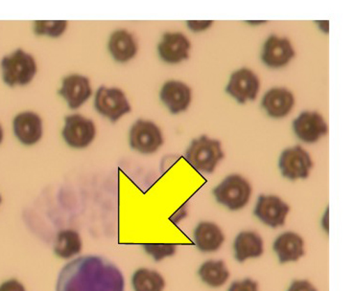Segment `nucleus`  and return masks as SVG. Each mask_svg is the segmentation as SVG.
Returning a JSON list of instances; mask_svg holds the SVG:
<instances>
[{"instance_id":"f257e3e1","label":"nucleus","mask_w":357,"mask_h":291,"mask_svg":"<svg viewBox=\"0 0 357 291\" xmlns=\"http://www.w3.org/2000/svg\"><path fill=\"white\" fill-rule=\"evenodd\" d=\"M123 274L100 256H83L66 264L59 274L56 291H124Z\"/></svg>"},{"instance_id":"f03ea898","label":"nucleus","mask_w":357,"mask_h":291,"mask_svg":"<svg viewBox=\"0 0 357 291\" xmlns=\"http://www.w3.org/2000/svg\"><path fill=\"white\" fill-rule=\"evenodd\" d=\"M0 68L2 81L9 88L28 86L34 80L38 71L36 58L20 48L4 56L0 63Z\"/></svg>"},{"instance_id":"7ed1b4c3","label":"nucleus","mask_w":357,"mask_h":291,"mask_svg":"<svg viewBox=\"0 0 357 291\" xmlns=\"http://www.w3.org/2000/svg\"><path fill=\"white\" fill-rule=\"evenodd\" d=\"M185 157L191 167L198 172L208 175L215 171L225 155L219 140L201 135L190 142Z\"/></svg>"},{"instance_id":"20e7f679","label":"nucleus","mask_w":357,"mask_h":291,"mask_svg":"<svg viewBox=\"0 0 357 291\" xmlns=\"http://www.w3.org/2000/svg\"><path fill=\"white\" fill-rule=\"evenodd\" d=\"M252 186L241 175H227L213 190L216 203L229 211H239L246 207L252 196Z\"/></svg>"},{"instance_id":"39448f33","label":"nucleus","mask_w":357,"mask_h":291,"mask_svg":"<svg viewBox=\"0 0 357 291\" xmlns=\"http://www.w3.org/2000/svg\"><path fill=\"white\" fill-rule=\"evenodd\" d=\"M94 109L113 124L132 111L131 104L123 91L107 86H100L96 91Z\"/></svg>"},{"instance_id":"423d86ee","label":"nucleus","mask_w":357,"mask_h":291,"mask_svg":"<svg viewBox=\"0 0 357 291\" xmlns=\"http://www.w3.org/2000/svg\"><path fill=\"white\" fill-rule=\"evenodd\" d=\"M129 145L132 150L142 155H153L163 145L162 129L149 120H137L129 130Z\"/></svg>"},{"instance_id":"0eeeda50","label":"nucleus","mask_w":357,"mask_h":291,"mask_svg":"<svg viewBox=\"0 0 357 291\" xmlns=\"http://www.w3.org/2000/svg\"><path fill=\"white\" fill-rule=\"evenodd\" d=\"M96 124L93 120L84 115L70 114L65 117L62 129L63 141L68 147L75 150H83L89 147L96 137Z\"/></svg>"},{"instance_id":"6e6552de","label":"nucleus","mask_w":357,"mask_h":291,"mask_svg":"<svg viewBox=\"0 0 357 291\" xmlns=\"http://www.w3.org/2000/svg\"><path fill=\"white\" fill-rule=\"evenodd\" d=\"M278 166L282 175L287 180H307L312 170L313 161L307 150L296 145L282 150Z\"/></svg>"},{"instance_id":"1a4fd4ad","label":"nucleus","mask_w":357,"mask_h":291,"mask_svg":"<svg viewBox=\"0 0 357 291\" xmlns=\"http://www.w3.org/2000/svg\"><path fill=\"white\" fill-rule=\"evenodd\" d=\"M259 89V76L251 69L243 68L231 74L225 91L237 103L245 104L257 99Z\"/></svg>"},{"instance_id":"9d476101","label":"nucleus","mask_w":357,"mask_h":291,"mask_svg":"<svg viewBox=\"0 0 357 291\" xmlns=\"http://www.w3.org/2000/svg\"><path fill=\"white\" fill-rule=\"evenodd\" d=\"M289 212L290 206L275 195H260L254 209L256 218L271 228L284 226Z\"/></svg>"},{"instance_id":"9b49d317","label":"nucleus","mask_w":357,"mask_h":291,"mask_svg":"<svg viewBox=\"0 0 357 291\" xmlns=\"http://www.w3.org/2000/svg\"><path fill=\"white\" fill-rule=\"evenodd\" d=\"M295 57V50L287 38L271 35L262 46L261 58L264 65L272 69L284 68Z\"/></svg>"},{"instance_id":"f8f14e48","label":"nucleus","mask_w":357,"mask_h":291,"mask_svg":"<svg viewBox=\"0 0 357 291\" xmlns=\"http://www.w3.org/2000/svg\"><path fill=\"white\" fill-rule=\"evenodd\" d=\"M58 94L65 100L70 109L75 111L93 95L91 81L88 77L80 74H70L63 77Z\"/></svg>"},{"instance_id":"ddd939ff","label":"nucleus","mask_w":357,"mask_h":291,"mask_svg":"<svg viewBox=\"0 0 357 291\" xmlns=\"http://www.w3.org/2000/svg\"><path fill=\"white\" fill-rule=\"evenodd\" d=\"M298 139L307 144H314L328 132V125L323 115L317 111H303L292 123Z\"/></svg>"},{"instance_id":"4468645a","label":"nucleus","mask_w":357,"mask_h":291,"mask_svg":"<svg viewBox=\"0 0 357 291\" xmlns=\"http://www.w3.org/2000/svg\"><path fill=\"white\" fill-rule=\"evenodd\" d=\"M13 132L20 144L26 147L38 144L43 135L42 117L34 111L20 112L13 120Z\"/></svg>"},{"instance_id":"2eb2a0df","label":"nucleus","mask_w":357,"mask_h":291,"mask_svg":"<svg viewBox=\"0 0 357 291\" xmlns=\"http://www.w3.org/2000/svg\"><path fill=\"white\" fill-rule=\"evenodd\" d=\"M191 42L183 33L167 32L163 34L158 45V54L163 63L177 65L190 58Z\"/></svg>"},{"instance_id":"dca6fc26","label":"nucleus","mask_w":357,"mask_h":291,"mask_svg":"<svg viewBox=\"0 0 357 291\" xmlns=\"http://www.w3.org/2000/svg\"><path fill=\"white\" fill-rule=\"evenodd\" d=\"M160 99L171 114L177 115L188 111L192 102V91L183 81H167L160 88Z\"/></svg>"},{"instance_id":"f3484780","label":"nucleus","mask_w":357,"mask_h":291,"mask_svg":"<svg viewBox=\"0 0 357 291\" xmlns=\"http://www.w3.org/2000/svg\"><path fill=\"white\" fill-rule=\"evenodd\" d=\"M261 107L273 119H282L292 111L295 97L289 89L273 88L262 97Z\"/></svg>"},{"instance_id":"a211bd4d","label":"nucleus","mask_w":357,"mask_h":291,"mask_svg":"<svg viewBox=\"0 0 357 291\" xmlns=\"http://www.w3.org/2000/svg\"><path fill=\"white\" fill-rule=\"evenodd\" d=\"M273 250L280 265L298 262L305 255V241L295 232H284L275 239Z\"/></svg>"},{"instance_id":"6ab92c4d","label":"nucleus","mask_w":357,"mask_h":291,"mask_svg":"<svg viewBox=\"0 0 357 291\" xmlns=\"http://www.w3.org/2000/svg\"><path fill=\"white\" fill-rule=\"evenodd\" d=\"M108 50L116 63H126L136 57L139 46L136 38L129 31L119 29L109 36Z\"/></svg>"},{"instance_id":"aec40b11","label":"nucleus","mask_w":357,"mask_h":291,"mask_svg":"<svg viewBox=\"0 0 357 291\" xmlns=\"http://www.w3.org/2000/svg\"><path fill=\"white\" fill-rule=\"evenodd\" d=\"M196 247L203 253L216 252L225 242V235L213 221H201L193 231Z\"/></svg>"},{"instance_id":"412c9836","label":"nucleus","mask_w":357,"mask_h":291,"mask_svg":"<svg viewBox=\"0 0 357 291\" xmlns=\"http://www.w3.org/2000/svg\"><path fill=\"white\" fill-rule=\"evenodd\" d=\"M234 259L238 262L257 259L264 255V239L257 232L242 231L234 239Z\"/></svg>"},{"instance_id":"4be33fe9","label":"nucleus","mask_w":357,"mask_h":291,"mask_svg":"<svg viewBox=\"0 0 357 291\" xmlns=\"http://www.w3.org/2000/svg\"><path fill=\"white\" fill-rule=\"evenodd\" d=\"M229 270L222 260H206L198 269V276L205 285L213 288L223 287L228 282Z\"/></svg>"},{"instance_id":"5701e85b","label":"nucleus","mask_w":357,"mask_h":291,"mask_svg":"<svg viewBox=\"0 0 357 291\" xmlns=\"http://www.w3.org/2000/svg\"><path fill=\"white\" fill-rule=\"evenodd\" d=\"M82 239L77 231L62 230L56 236L54 253L61 259H70L82 251Z\"/></svg>"},{"instance_id":"b1692460","label":"nucleus","mask_w":357,"mask_h":291,"mask_svg":"<svg viewBox=\"0 0 357 291\" xmlns=\"http://www.w3.org/2000/svg\"><path fill=\"white\" fill-rule=\"evenodd\" d=\"M134 291H163L165 280L160 273L148 268H139L132 276Z\"/></svg>"},{"instance_id":"393cba45","label":"nucleus","mask_w":357,"mask_h":291,"mask_svg":"<svg viewBox=\"0 0 357 291\" xmlns=\"http://www.w3.org/2000/svg\"><path fill=\"white\" fill-rule=\"evenodd\" d=\"M66 29L68 22L66 20H37L33 25V32L35 35L51 38L62 37Z\"/></svg>"},{"instance_id":"a878e982","label":"nucleus","mask_w":357,"mask_h":291,"mask_svg":"<svg viewBox=\"0 0 357 291\" xmlns=\"http://www.w3.org/2000/svg\"><path fill=\"white\" fill-rule=\"evenodd\" d=\"M144 251L155 260L160 262L165 258L172 257L177 251V245L172 244H142Z\"/></svg>"},{"instance_id":"bb28decb","label":"nucleus","mask_w":357,"mask_h":291,"mask_svg":"<svg viewBox=\"0 0 357 291\" xmlns=\"http://www.w3.org/2000/svg\"><path fill=\"white\" fill-rule=\"evenodd\" d=\"M228 291H259V283L256 281L246 278L231 283Z\"/></svg>"},{"instance_id":"cd10ccee","label":"nucleus","mask_w":357,"mask_h":291,"mask_svg":"<svg viewBox=\"0 0 357 291\" xmlns=\"http://www.w3.org/2000/svg\"><path fill=\"white\" fill-rule=\"evenodd\" d=\"M213 24V20H188L187 26L188 29L195 33L204 32Z\"/></svg>"},{"instance_id":"c85d7f7f","label":"nucleus","mask_w":357,"mask_h":291,"mask_svg":"<svg viewBox=\"0 0 357 291\" xmlns=\"http://www.w3.org/2000/svg\"><path fill=\"white\" fill-rule=\"evenodd\" d=\"M287 291H318V290L310 281L294 280L290 283Z\"/></svg>"},{"instance_id":"c756f323","label":"nucleus","mask_w":357,"mask_h":291,"mask_svg":"<svg viewBox=\"0 0 357 291\" xmlns=\"http://www.w3.org/2000/svg\"><path fill=\"white\" fill-rule=\"evenodd\" d=\"M0 291H26V290L19 280L9 279L0 283Z\"/></svg>"},{"instance_id":"7c9ffc66","label":"nucleus","mask_w":357,"mask_h":291,"mask_svg":"<svg viewBox=\"0 0 357 291\" xmlns=\"http://www.w3.org/2000/svg\"><path fill=\"white\" fill-rule=\"evenodd\" d=\"M321 226H322L324 231L328 234V232H330V208L328 207H326L325 212H324L322 219H321Z\"/></svg>"},{"instance_id":"2f4dec72","label":"nucleus","mask_w":357,"mask_h":291,"mask_svg":"<svg viewBox=\"0 0 357 291\" xmlns=\"http://www.w3.org/2000/svg\"><path fill=\"white\" fill-rule=\"evenodd\" d=\"M316 24H317L319 29L322 31V32L328 33V30H330V22H328V20H326V22L320 20V22H316Z\"/></svg>"},{"instance_id":"473e14b6","label":"nucleus","mask_w":357,"mask_h":291,"mask_svg":"<svg viewBox=\"0 0 357 291\" xmlns=\"http://www.w3.org/2000/svg\"><path fill=\"white\" fill-rule=\"evenodd\" d=\"M3 138H4L3 127H2L1 124H0V144H1L2 141H3Z\"/></svg>"},{"instance_id":"72a5a7b5","label":"nucleus","mask_w":357,"mask_h":291,"mask_svg":"<svg viewBox=\"0 0 357 291\" xmlns=\"http://www.w3.org/2000/svg\"><path fill=\"white\" fill-rule=\"evenodd\" d=\"M1 203H2V196H1V195H0V204H1Z\"/></svg>"}]
</instances>
